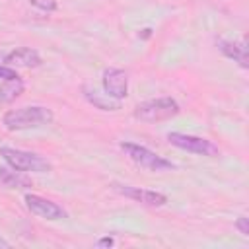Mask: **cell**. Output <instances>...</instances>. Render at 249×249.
<instances>
[{
  "instance_id": "1",
  "label": "cell",
  "mask_w": 249,
  "mask_h": 249,
  "mask_svg": "<svg viewBox=\"0 0 249 249\" xmlns=\"http://www.w3.org/2000/svg\"><path fill=\"white\" fill-rule=\"evenodd\" d=\"M53 121H54L53 111L49 107H43V105H25L19 109H10L2 117V124L12 132L47 126Z\"/></svg>"
},
{
  "instance_id": "2",
  "label": "cell",
  "mask_w": 249,
  "mask_h": 249,
  "mask_svg": "<svg viewBox=\"0 0 249 249\" xmlns=\"http://www.w3.org/2000/svg\"><path fill=\"white\" fill-rule=\"evenodd\" d=\"M181 111L179 103L173 97H156V99H148L142 101L134 107V119L142 121V123H161L167 119L177 117Z\"/></svg>"
},
{
  "instance_id": "3",
  "label": "cell",
  "mask_w": 249,
  "mask_h": 249,
  "mask_svg": "<svg viewBox=\"0 0 249 249\" xmlns=\"http://www.w3.org/2000/svg\"><path fill=\"white\" fill-rule=\"evenodd\" d=\"M0 156L2 160L19 171H31V173H45L51 171L53 165L47 158L35 154V152H27V150H19V148H10V146H2L0 148Z\"/></svg>"
},
{
  "instance_id": "4",
  "label": "cell",
  "mask_w": 249,
  "mask_h": 249,
  "mask_svg": "<svg viewBox=\"0 0 249 249\" xmlns=\"http://www.w3.org/2000/svg\"><path fill=\"white\" fill-rule=\"evenodd\" d=\"M121 150L128 156V160H132L138 167L146 169V171H154V173H161V171H171L177 165L171 163L167 158L152 152L146 146L134 144V142H121Z\"/></svg>"
},
{
  "instance_id": "5",
  "label": "cell",
  "mask_w": 249,
  "mask_h": 249,
  "mask_svg": "<svg viewBox=\"0 0 249 249\" xmlns=\"http://www.w3.org/2000/svg\"><path fill=\"white\" fill-rule=\"evenodd\" d=\"M167 140H169L171 146H175L179 150H185V152H191V154H196V156H206V158L220 156V148L212 140L202 138V136L185 134V132H169Z\"/></svg>"
},
{
  "instance_id": "6",
  "label": "cell",
  "mask_w": 249,
  "mask_h": 249,
  "mask_svg": "<svg viewBox=\"0 0 249 249\" xmlns=\"http://www.w3.org/2000/svg\"><path fill=\"white\" fill-rule=\"evenodd\" d=\"M25 206H27L35 216L45 218V220H51V222H54V220H64V218L68 216V212H66L60 204H56L54 200H49V198H45V196L31 195V193L25 195Z\"/></svg>"
},
{
  "instance_id": "7",
  "label": "cell",
  "mask_w": 249,
  "mask_h": 249,
  "mask_svg": "<svg viewBox=\"0 0 249 249\" xmlns=\"http://www.w3.org/2000/svg\"><path fill=\"white\" fill-rule=\"evenodd\" d=\"M113 189L130 198V200H136L140 204H146V206H154V208H160V206H165L167 204V196L163 193H158V191H148V189H140V187H132V185H121V183H113Z\"/></svg>"
},
{
  "instance_id": "8",
  "label": "cell",
  "mask_w": 249,
  "mask_h": 249,
  "mask_svg": "<svg viewBox=\"0 0 249 249\" xmlns=\"http://www.w3.org/2000/svg\"><path fill=\"white\" fill-rule=\"evenodd\" d=\"M101 84H103V93L109 95L111 99L121 101V99H124L128 95V76L121 68H107V70H103Z\"/></svg>"
},
{
  "instance_id": "9",
  "label": "cell",
  "mask_w": 249,
  "mask_h": 249,
  "mask_svg": "<svg viewBox=\"0 0 249 249\" xmlns=\"http://www.w3.org/2000/svg\"><path fill=\"white\" fill-rule=\"evenodd\" d=\"M4 62H6V66H12V68H37L43 64L41 54L29 47H19V49L6 53Z\"/></svg>"
},
{
  "instance_id": "10",
  "label": "cell",
  "mask_w": 249,
  "mask_h": 249,
  "mask_svg": "<svg viewBox=\"0 0 249 249\" xmlns=\"http://www.w3.org/2000/svg\"><path fill=\"white\" fill-rule=\"evenodd\" d=\"M218 49L224 56L230 60L237 62L241 68H249V58H247V43L245 41H230V39H218Z\"/></svg>"
},
{
  "instance_id": "11",
  "label": "cell",
  "mask_w": 249,
  "mask_h": 249,
  "mask_svg": "<svg viewBox=\"0 0 249 249\" xmlns=\"http://www.w3.org/2000/svg\"><path fill=\"white\" fill-rule=\"evenodd\" d=\"M0 185L6 187V189H16V191H23V189H29L33 187V181L31 177L25 175V171H19V169H14V167H0Z\"/></svg>"
},
{
  "instance_id": "12",
  "label": "cell",
  "mask_w": 249,
  "mask_h": 249,
  "mask_svg": "<svg viewBox=\"0 0 249 249\" xmlns=\"http://www.w3.org/2000/svg\"><path fill=\"white\" fill-rule=\"evenodd\" d=\"M25 89V84L23 80L18 76V78H12V80H4L0 84V103H12L16 101Z\"/></svg>"
},
{
  "instance_id": "13",
  "label": "cell",
  "mask_w": 249,
  "mask_h": 249,
  "mask_svg": "<svg viewBox=\"0 0 249 249\" xmlns=\"http://www.w3.org/2000/svg\"><path fill=\"white\" fill-rule=\"evenodd\" d=\"M84 95H86V99H88L89 103H93V105H95L97 109H101V111H117V109H121V101L111 99V97L105 95V93H97L95 89L84 88Z\"/></svg>"
},
{
  "instance_id": "14",
  "label": "cell",
  "mask_w": 249,
  "mask_h": 249,
  "mask_svg": "<svg viewBox=\"0 0 249 249\" xmlns=\"http://www.w3.org/2000/svg\"><path fill=\"white\" fill-rule=\"evenodd\" d=\"M31 4H33L35 8H39V10H43V12H53V10H56V2H54V0H31Z\"/></svg>"
},
{
  "instance_id": "15",
  "label": "cell",
  "mask_w": 249,
  "mask_h": 249,
  "mask_svg": "<svg viewBox=\"0 0 249 249\" xmlns=\"http://www.w3.org/2000/svg\"><path fill=\"white\" fill-rule=\"evenodd\" d=\"M12 78H18L16 68L6 66V64H0V82H4V80H12Z\"/></svg>"
},
{
  "instance_id": "16",
  "label": "cell",
  "mask_w": 249,
  "mask_h": 249,
  "mask_svg": "<svg viewBox=\"0 0 249 249\" xmlns=\"http://www.w3.org/2000/svg\"><path fill=\"white\" fill-rule=\"evenodd\" d=\"M233 226H235V230H237L241 235H249V222H247L245 216H239V218L233 222Z\"/></svg>"
},
{
  "instance_id": "17",
  "label": "cell",
  "mask_w": 249,
  "mask_h": 249,
  "mask_svg": "<svg viewBox=\"0 0 249 249\" xmlns=\"http://www.w3.org/2000/svg\"><path fill=\"white\" fill-rule=\"evenodd\" d=\"M113 243H115V239H113V237H109V235H107V237H103V239H99V241H97V245H99V247H111V245H113Z\"/></svg>"
},
{
  "instance_id": "18",
  "label": "cell",
  "mask_w": 249,
  "mask_h": 249,
  "mask_svg": "<svg viewBox=\"0 0 249 249\" xmlns=\"http://www.w3.org/2000/svg\"><path fill=\"white\" fill-rule=\"evenodd\" d=\"M0 245H4V247H8L10 243H8V241H4V239H0Z\"/></svg>"
}]
</instances>
